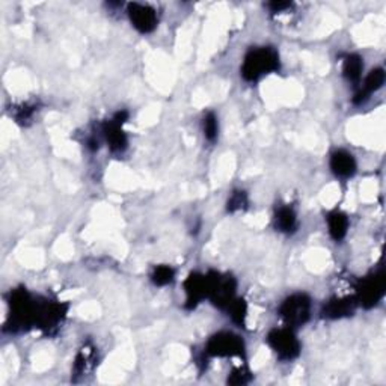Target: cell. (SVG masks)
I'll use <instances>...</instances> for the list:
<instances>
[{
    "instance_id": "1",
    "label": "cell",
    "mask_w": 386,
    "mask_h": 386,
    "mask_svg": "<svg viewBox=\"0 0 386 386\" xmlns=\"http://www.w3.org/2000/svg\"><path fill=\"white\" fill-rule=\"evenodd\" d=\"M279 55L271 47H257L248 51L242 65V76L244 81L257 82L261 77L279 69Z\"/></svg>"
},
{
    "instance_id": "2",
    "label": "cell",
    "mask_w": 386,
    "mask_h": 386,
    "mask_svg": "<svg viewBox=\"0 0 386 386\" xmlns=\"http://www.w3.org/2000/svg\"><path fill=\"white\" fill-rule=\"evenodd\" d=\"M38 302L26 292L24 288H17L10 297V323L12 330L35 326Z\"/></svg>"
},
{
    "instance_id": "3",
    "label": "cell",
    "mask_w": 386,
    "mask_h": 386,
    "mask_svg": "<svg viewBox=\"0 0 386 386\" xmlns=\"http://www.w3.org/2000/svg\"><path fill=\"white\" fill-rule=\"evenodd\" d=\"M279 315L288 328H299L310 320L311 299L303 293H296L280 303Z\"/></svg>"
},
{
    "instance_id": "4",
    "label": "cell",
    "mask_w": 386,
    "mask_h": 386,
    "mask_svg": "<svg viewBox=\"0 0 386 386\" xmlns=\"http://www.w3.org/2000/svg\"><path fill=\"white\" fill-rule=\"evenodd\" d=\"M208 299L217 308L226 310L235 299L237 280L231 275H221L217 271H208Z\"/></svg>"
},
{
    "instance_id": "5",
    "label": "cell",
    "mask_w": 386,
    "mask_h": 386,
    "mask_svg": "<svg viewBox=\"0 0 386 386\" xmlns=\"http://www.w3.org/2000/svg\"><path fill=\"white\" fill-rule=\"evenodd\" d=\"M243 339L233 332H219L208 339L205 346V355L213 358H234L244 356Z\"/></svg>"
},
{
    "instance_id": "6",
    "label": "cell",
    "mask_w": 386,
    "mask_h": 386,
    "mask_svg": "<svg viewBox=\"0 0 386 386\" xmlns=\"http://www.w3.org/2000/svg\"><path fill=\"white\" fill-rule=\"evenodd\" d=\"M267 343L280 361H293L301 353V343L292 328H279L270 330Z\"/></svg>"
},
{
    "instance_id": "7",
    "label": "cell",
    "mask_w": 386,
    "mask_h": 386,
    "mask_svg": "<svg viewBox=\"0 0 386 386\" xmlns=\"http://www.w3.org/2000/svg\"><path fill=\"white\" fill-rule=\"evenodd\" d=\"M386 278L385 271L379 270L374 274L368 275L361 279L356 288V301L358 305H362L364 308H371V306L379 303V301L385 294Z\"/></svg>"
},
{
    "instance_id": "8",
    "label": "cell",
    "mask_w": 386,
    "mask_h": 386,
    "mask_svg": "<svg viewBox=\"0 0 386 386\" xmlns=\"http://www.w3.org/2000/svg\"><path fill=\"white\" fill-rule=\"evenodd\" d=\"M67 310L68 306L60 302H51V301L38 302L35 326L46 330L55 328L56 324H59V321L65 317Z\"/></svg>"
},
{
    "instance_id": "9",
    "label": "cell",
    "mask_w": 386,
    "mask_h": 386,
    "mask_svg": "<svg viewBox=\"0 0 386 386\" xmlns=\"http://www.w3.org/2000/svg\"><path fill=\"white\" fill-rule=\"evenodd\" d=\"M127 12L133 28L140 33H150L157 28V14L154 8L142 3H130Z\"/></svg>"
},
{
    "instance_id": "10",
    "label": "cell",
    "mask_w": 386,
    "mask_h": 386,
    "mask_svg": "<svg viewBox=\"0 0 386 386\" xmlns=\"http://www.w3.org/2000/svg\"><path fill=\"white\" fill-rule=\"evenodd\" d=\"M184 290H186L187 294L186 308H196V305L208 296V275L190 274L186 283H184Z\"/></svg>"
},
{
    "instance_id": "11",
    "label": "cell",
    "mask_w": 386,
    "mask_h": 386,
    "mask_svg": "<svg viewBox=\"0 0 386 386\" xmlns=\"http://www.w3.org/2000/svg\"><path fill=\"white\" fill-rule=\"evenodd\" d=\"M358 306L356 297H338V299H330L326 305L323 306V317L337 320L352 315Z\"/></svg>"
},
{
    "instance_id": "12",
    "label": "cell",
    "mask_w": 386,
    "mask_h": 386,
    "mask_svg": "<svg viewBox=\"0 0 386 386\" xmlns=\"http://www.w3.org/2000/svg\"><path fill=\"white\" fill-rule=\"evenodd\" d=\"M330 169L338 178H350L356 172L355 157L346 150H337L330 156Z\"/></svg>"
},
{
    "instance_id": "13",
    "label": "cell",
    "mask_w": 386,
    "mask_h": 386,
    "mask_svg": "<svg viewBox=\"0 0 386 386\" xmlns=\"http://www.w3.org/2000/svg\"><path fill=\"white\" fill-rule=\"evenodd\" d=\"M101 131H103V136H104V139H106L109 148L113 153H121L126 150L128 140H127L124 130H122V126L118 124L117 121L110 119L108 122H104Z\"/></svg>"
},
{
    "instance_id": "14",
    "label": "cell",
    "mask_w": 386,
    "mask_h": 386,
    "mask_svg": "<svg viewBox=\"0 0 386 386\" xmlns=\"http://www.w3.org/2000/svg\"><path fill=\"white\" fill-rule=\"evenodd\" d=\"M383 83H385V72H383V69L382 68L373 69V72H370V74L365 77L362 90L353 96V103L361 104V103L367 101L368 96H370L373 92L379 91L380 87L383 86Z\"/></svg>"
},
{
    "instance_id": "15",
    "label": "cell",
    "mask_w": 386,
    "mask_h": 386,
    "mask_svg": "<svg viewBox=\"0 0 386 386\" xmlns=\"http://www.w3.org/2000/svg\"><path fill=\"white\" fill-rule=\"evenodd\" d=\"M328 226H329V233L332 235V239L335 242H341L347 234L349 219L343 212L335 210V212H330L328 215Z\"/></svg>"
},
{
    "instance_id": "16",
    "label": "cell",
    "mask_w": 386,
    "mask_h": 386,
    "mask_svg": "<svg viewBox=\"0 0 386 386\" xmlns=\"http://www.w3.org/2000/svg\"><path fill=\"white\" fill-rule=\"evenodd\" d=\"M275 226L276 230L280 233H285L290 234L296 231L297 228V217L294 210L292 207H279L276 210V215H275Z\"/></svg>"
},
{
    "instance_id": "17",
    "label": "cell",
    "mask_w": 386,
    "mask_h": 386,
    "mask_svg": "<svg viewBox=\"0 0 386 386\" xmlns=\"http://www.w3.org/2000/svg\"><path fill=\"white\" fill-rule=\"evenodd\" d=\"M362 69H364V62H362V58L359 55H347L344 58L343 74L349 82L358 83L361 81Z\"/></svg>"
},
{
    "instance_id": "18",
    "label": "cell",
    "mask_w": 386,
    "mask_h": 386,
    "mask_svg": "<svg viewBox=\"0 0 386 386\" xmlns=\"http://www.w3.org/2000/svg\"><path fill=\"white\" fill-rule=\"evenodd\" d=\"M226 311L230 312V317L233 319V321L235 324H239V326H244V321H246V314H248L246 302H244L243 299H239V297H235V299L231 302V305L226 308Z\"/></svg>"
},
{
    "instance_id": "19",
    "label": "cell",
    "mask_w": 386,
    "mask_h": 386,
    "mask_svg": "<svg viewBox=\"0 0 386 386\" xmlns=\"http://www.w3.org/2000/svg\"><path fill=\"white\" fill-rule=\"evenodd\" d=\"M175 278V271L171 266H157L151 275V280L157 287H165L171 284Z\"/></svg>"
},
{
    "instance_id": "20",
    "label": "cell",
    "mask_w": 386,
    "mask_h": 386,
    "mask_svg": "<svg viewBox=\"0 0 386 386\" xmlns=\"http://www.w3.org/2000/svg\"><path fill=\"white\" fill-rule=\"evenodd\" d=\"M203 128H204V136L210 142H215L219 135V122L213 112H208L204 121H203Z\"/></svg>"
},
{
    "instance_id": "21",
    "label": "cell",
    "mask_w": 386,
    "mask_h": 386,
    "mask_svg": "<svg viewBox=\"0 0 386 386\" xmlns=\"http://www.w3.org/2000/svg\"><path fill=\"white\" fill-rule=\"evenodd\" d=\"M246 205H248L246 193H244L243 190H235L231 195V198L228 199L226 210L230 213H234V212H239V210L246 208Z\"/></svg>"
},
{
    "instance_id": "22",
    "label": "cell",
    "mask_w": 386,
    "mask_h": 386,
    "mask_svg": "<svg viewBox=\"0 0 386 386\" xmlns=\"http://www.w3.org/2000/svg\"><path fill=\"white\" fill-rule=\"evenodd\" d=\"M35 106H29V104H23V106H20L19 109H15L14 112V118L17 119V122H20V124H26L28 122L32 115L35 113Z\"/></svg>"
},
{
    "instance_id": "23",
    "label": "cell",
    "mask_w": 386,
    "mask_h": 386,
    "mask_svg": "<svg viewBox=\"0 0 386 386\" xmlns=\"http://www.w3.org/2000/svg\"><path fill=\"white\" fill-rule=\"evenodd\" d=\"M251 380V376L249 371L243 370V368H239V370H234L231 373V376L228 377V383L231 385H244Z\"/></svg>"
},
{
    "instance_id": "24",
    "label": "cell",
    "mask_w": 386,
    "mask_h": 386,
    "mask_svg": "<svg viewBox=\"0 0 386 386\" xmlns=\"http://www.w3.org/2000/svg\"><path fill=\"white\" fill-rule=\"evenodd\" d=\"M269 8L271 10V12H283L288 8H292V3L288 2H274V3H269Z\"/></svg>"
}]
</instances>
